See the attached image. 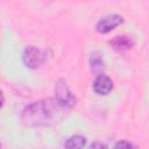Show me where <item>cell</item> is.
<instances>
[{
  "instance_id": "obj_1",
  "label": "cell",
  "mask_w": 149,
  "mask_h": 149,
  "mask_svg": "<svg viewBox=\"0 0 149 149\" xmlns=\"http://www.w3.org/2000/svg\"><path fill=\"white\" fill-rule=\"evenodd\" d=\"M68 111L55 98H47L28 105L21 114V121L26 127L50 126L59 122Z\"/></svg>"
},
{
  "instance_id": "obj_2",
  "label": "cell",
  "mask_w": 149,
  "mask_h": 149,
  "mask_svg": "<svg viewBox=\"0 0 149 149\" xmlns=\"http://www.w3.org/2000/svg\"><path fill=\"white\" fill-rule=\"evenodd\" d=\"M55 99L68 109L72 108L77 102L76 95L72 93L66 80L63 78H59L55 83Z\"/></svg>"
},
{
  "instance_id": "obj_3",
  "label": "cell",
  "mask_w": 149,
  "mask_h": 149,
  "mask_svg": "<svg viewBox=\"0 0 149 149\" xmlns=\"http://www.w3.org/2000/svg\"><path fill=\"white\" fill-rule=\"evenodd\" d=\"M44 61H45L44 51L36 47L29 45L22 52V62L28 69L35 70L40 68L44 63Z\"/></svg>"
},
{
  "instance_id": "obj_4",
  "label": "cell",
  "mask_w": 149,
  "mask_h": 149,
  "mask_svg": "<svg viewBox=\"0 0 149 149\" xmlns=\"http://www.w3.org/2000/svg\"><path fill=\"white\" fill-rule=\"evenodd\" d=\"M123 23V17L119 14H109L102 16L95 24V30L99 34H108L116 27Z\"/></svg>"
},
{
  "instance_id": "obj_5",
  "label": "cell",
  "mask_w": 149,
  "mask_h": 149,
  "mask_svg": "<svg viewBox=\"0 0 149 149\" xmlns=\"http://www.w3.org/2000/svg\"><path fill=\"white\" fill-rule=\"evenodd\" d=\"M114 87L113 80L105 73L97 74L94 81H93V91L98 95H107L111 93V91Z\"/></svg>"
},
{
  "instance_id": "obj_6",
  "label": "cell",
  "mask_w": 149,
  "mask_h": 149,
  "mask_svg": "<svg viewBox=\"0 0 149 149\" xmlns=\"http://www.w3.org/2000/svg\"><path fill=\"white\" fill-rule=\"evenodd\" d=\"M111 47L118 52H125L134 47V40L127 35H118L109 41Z\"/></svg>"
},
{
  "instance_id": "obj_7",
  "label": "cell",
  "mask_w": 149,
  "mask_h": 149,
  "mask_svg": "<svg viewBox=\"0 0 149 149\" xmlns=\"http://www.w3.org/2000/svg\"><path fill=\"white\" fill-rule=\"evenodd\" d=\"M86 144V137L79 134L71 135L68 137L64 142V148L65 149H84Z\"/></svg>"
},
{
  "instance_id": "obj_8",
  "label": "cell",
  "mask_w": 149,
  "mask_h": 149,
  "mask_svg": "<svg viewBox=\"0 0 149 149\" xmlns=\"http://www.w3.org/2000/svg\"><path fill=\"white\" fill-rule=\"evenodd\" d=\"M104 59H102V55L99 51H93L90 56V68L92 70V72H95L98 74L102 73L101 71L104 70Z\"/></svg>"
},
{
  "instance_id": "obj_9",
  "label": "cell",
  "mask_w": 149,
  "mask_h": 149,
  "mask_svg": "<svg viewBox=\"0 0 149 149\" xmlns=\"http://www.w3.org/2000/svg\"><path fill=\"white\" fill-rule=\"evenodd\" d=\"M113 149H135V147L127 140H120L119 142L115 143Z\"/></svg>"
},
{
  "instance_id": "obj_10",
  "label": "cell",
  "mask_w": 149,
  "mask_h": 149,
  "mask_svg": "<svg viewBox=\"0 0 149 149\" xmlns=\"http://www.w3.org/2000/svg\"><path fill=\"white\" fill-rule=\"evenodd\" d=\"M88 149H108V147L100 142H93L92 144H90Z\"/></svg>"
},
{
  "instance_id": "obj_11",
  "label": "cell",
  "mask_w": 149,
  "mask_h": 149,
  "mask_svg": "<svg viewBox=\"0 0 149 149\" xmlns=\"http://www.w3.org/2000/svg\"><path fill=\"white\" fill-rule=\"evenodd\" d=\"M3 105H5V94H3V92H1V105H0V107L2 108Z\"/></svg>"
},
{
  "instance_id": "obj_12",
  "label": "cell",
  "mask_w": 149,
  "mask_h": 149,
  "mask_svg": "<svg viewBox=\"0 0 149 149\" xmlns=\"http://www.w3.org/2000/svg\"><path fill=\"white\" fill-rule=\"evenodd\" d=\"M135 149H136V148H135Z\"/></svg>"
}]
</instances>
